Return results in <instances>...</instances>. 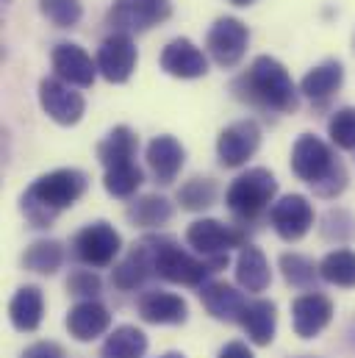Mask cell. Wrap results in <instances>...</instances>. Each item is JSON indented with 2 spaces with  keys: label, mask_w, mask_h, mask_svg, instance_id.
Instances as JSON below:
<instances>
[{
  "label": "cell",
  "mask_w": 355,
  "mask_h": 358,
  "mask_svg": "<svg viewBox=\"0 0 355 358\" xmlns=\"http://www.w3.org/2000/svg\"><path fill=\"white\" fill-rule=\"evenodd\" d=\"M128 220L139 228H161L173 220V203L161 194H145L131 203Z\"/></svg>",
  "instance_id": "83f0119b"
},
{
  "label": "cell",
  "mask_w": 355,
  "mask_h": 358,
  "mask_svg": "<svg viewBox=\"0 0 355 358\" xmlns=\"http://www.w3.org/2000/svg\"><path fill=\"white\" fill-rule=\"evenodd\" d=\"M219 358H256V356H253V350L245 342H228L219 350Z\"/></svg>",
  "instance_id": "74e56055"
},
{
  "label": "cell",
  "mask_w": 355,
  "mask_h": 358,
  "mask_svg": "<svg viewBox=\"0 0 355 358\" xmlns=\"http://www.w3.org/2000/svg\"><path fill=\"white\" fill-rule=\"evenodd\" d=\"M89 178L81 170H53L42 178H36L22 194V214L34 228H50L53 220L75 206L81 194L87 192Z\"/></svg>",
  "instance_id": "6da1fadb"
},
{
  "label": "cell",
  "mask_w": 355,
  "mask_h": 358,
  "mask_svg": "<svg viewBox=\"0 0 355 358\" xmlns=\"http://www.w3.org/2000/svg\"><path fill=\"white\" fill-rule=\"evenodd\" d=\"M147 239H150L153 256H156V275H161L170 283L203 286L211 272H219L228 264V256H222V259H194L170 236H147Z\"/></svg>",
  "instance_id": "277c9868"
},
{
  "label": "cell",
  "mask_w": 355,
  "mask_h": 358,
  "mask_svg": "<svg viewBox=\"0 0 355 358\" xmlns=\"http://www.w3.org/2000/svg\"><path fill=\"white\" fill-rule=\"evenodd\" d=\"M108 325H111V314L97 300H81L67 314V331L78 342H92V339L103 336L108 331Z\"/></svg>",
  "instance_id": "ffe728a7"
},
{
  "label": "cell",
  "mask_w": 355,
  "mask_h": 358,
  "mask_svg": "<svg viewBox=\"0 0 355 358\" xmlns=\"http://www.w3.org/2000/svg\"><path fill=\"white\" fill-rule=\"evenodd\" d=\"M277 194V180L264 167H253L247 173H242L225 192V203L231 208V214L239 222H256L264 211H269L272 200Z\"/></svg>",
  "instance_id": "5b68a950"
},
{
  "label": "cell",
  "mask_w": 355,
  "mask_h": 358,
  "mask_svg": "<svg viewBox=\"0 0 355 358\" xmlns=\"http://www.w3.org/2000/svg\"><path fill=\"white\" fill-rule=\"evenodd\" d=\"M39 11L56 25V28H75L84 17L81 0H39Z\"/></svg>",
  "instance_id": "836d02e7"
},
{
  "label": "cell",
  "mask_w": 355,
  "mask_h": 358,
  "mask_svg": "<svg viewBox=\"0 0 355 358\" xmlns=\"http://www.w3.org/2000/svg\"><path fill=\"white\" fill-rule=\"evenodd\" d=\"M236 280L245 292H264L272 280V272H269V264H266L264 253L253 245H245L239 250V259H236Z\"/></svg>",
  "instance_id": "d4e9b609"
},
{
  "label": "cell",
  "mask_w": 355,
  "mask_h": 358,
  "mask_svg": "<svg viewBox=\"0 0 355 358\" xmlns=\"http://www.w3.org/2000/svg\"><path fill=\"white\" fill-rule=\"evenodd\" d=\"M139 317L153 325H183L189 317V306L173 292H145L136 303Z\"/></svg>",
  "instance_id": "e0dca14e"
},
{
  "label": "cell",
  "mask_w": 355,
  "mask_h": 358,
  "mask_svg": "<svg viewBox=\"0 0 355 358\" xmlns=\"http://www.w3.org/2000/svg\"><path fill=\"white\" fill-rule=\"evenodd\" d=\"M200 300H203L205 311H208L214 320H225V322H242V314H245V308H247L245 294L236 292V289L228 286V283H219V280L203 283V286H200Z\"/></svg>",
  "instance_id": "d6986e66"
},
{
  "label": "cell",
  "mask_w": 355,
  "mask_h": 358,
  "mask_svg": "<svg viewBox=\"0 0 355 358\" xmlns=\"http://www.w3.org/2000/svg\"><path fill=\"white\" fill-rule=\"evenodd\" d=\"M42 311H45V297H42V289L39 286H22L11 303H8V317H11V325L22 334H31L39 328L42 322Z\"/></svg>",
  "instance_id": "7402d4cb"
},
{
  "label": "cell",
  "mask_w": 355,
  "mask_h": 358,
  "mask_svg": "<svg viewBox=\"0 0 355 358\" xmlns=\"http://www.w3.org/2000/svg\"><path fill=\"white\" fill-rule=\"evenodd\" d=\"M173 3L170 0H114L106 22L114 28V34H142L153 25H161L170 20Z\"/></svg>",
  "instance_id": "8992f818"
},
{
  "label": "cell",
  "mask_w": 355,
  "mask_h": 358,
  "mask_svg": "<svg viewBox=\"0 0 355 358\" xmlns=\"http://www.w3.org/2000/svg\"><path fill=\"white\" fill-rule=\"evenodd\" d=\"M25 267L31 272H39V275H53L56 269L64 264V248L61 242L56 239H42V242H34L25 256H22Z\"/></svg>",
  "instance_id": "f1b7e54d"
},
{
  "label": "cell",
  "mask_w": 355,
  "mask_h": 358,
  "mask_svg": "<svg viewBox=\"0 0 355 358\" xmlns=\"http://www.w3.org/2000/svg\"><path fill=\"white\" fill-rule=\"evenodd\" d=\"M22 358H64V353H61V348L53 345V342H36V345H31V348L25 350Z\"/></svg>",
  "instance_id": "8d00e7d4"
},
{
  "label": "cell",
  "mask_w": 355,
  "mask_h": 358,
  "mask_svg": "<svg viewBox=\"0 0 355 358\" xmlns=\"http://www.w3.org/2000/svg\"><path fill=\"white\" fill-rule=\"evenodd\" d=\"M269 222L283 242H297L314 225V206L303 194H286L277 203H272Z\"/></svg>",
  "instance_id": "8fae6325"
},
{
  "label": "cell",
  "mask_w": 355,
  "mask_h": 358,
  "mask_svg": "<svg viewBox=\"0 0 355 358\" xmlns=\"http://www.w3.org/2000/svg\"><path fill=\"white\" fill-rule=\"evenodd\" d=\"M247 42L250 31L236 17H219L205 36V48L219 67H236L247 53Z\"/></svg>",
  "instance_id": "ba28073f"
},
{
  "label": "cell",
  "mask_w": 355,
  "mask_h": 358,
  "mask_svg": "<svg viewBox=\"0 0 355 358\" xmlns=\"http://www.w3.org/2000/svg\"><path fill=\"white\" fill-rule=\"evenodd\" d=\"M342 81H345V67H342L339 62H325V64L314 67V70L303 78L300 92H303L308 100H314V103H325L333 92H339Z\"/></svg>",
  "instance_id": "484cf974"
},
{
  "label": "cell",
  "mask_w": 355,
  "mask_h": 358,
  "mask_svg": "<svg viewBox=\"0 0 355 358\" xmlns=\"http://www.w3.org/2000/svg\"><path fill=\"white\" fill-rule=\"evenodd\" d=\"M328 134H331V142L342 150H355V108H339L333 114V120L328 122Z\"/></svg>",
  "instance_id": "e575fe53"
},
{
  "label": "cell",
  "mask_w": 355,
  "mask_h": 358,
  "mask_svg": "<svg viewBox=\"0 0 355 358\" xmlns=\"http://www.w3.org/2000/svg\"><path fill=\"white\" fill-rule=\"evenodd\" d=\"M186 242L203 259H222L231 248H245V234L239 228L222 225L219 220H194L186 231Z\"/></svg>",
  "instance_id": "9c48e42d"
},
{
  "label": "cell",
  "mask_w": 355,
  "mask_h": 358,
  "mask_svg": "<svg viewBox=\"0 0 355 358\" xmlns=\"http://www.w3.org/2000/svg\"><path fill=\"white\" fill-rule=\"evenodd\" d=\"M161 358H186V356H180V353H167V356H161Z\"/></svg>",
  "instance_id": "ab89813d"
},
{
  "label": "cell",
  "mask_w": 355,
  "mask_h": 358,
  "mask_svg": "<svg viewBox=\"0 0 355 358\" xmlns=\"http://www.w3.org/2000/svg\"><path fill=\"white\" fill-rule=\"evenodd\" d=\"M233 6H250V3H256V0H231Z\"/></svg>",
  "instance_id": "f35d334b"
},
{
  "label": "cell",
  "mask_w": 355,
  "mask_h": 358,
  "mask_svg": "<svg viewBox=\"0 0 355 358\" xmlns=\"http://www.w3.org/2000/svg\"><path fill=\"white\" fill-rule=\"evenodd\" d=\"M136 148H139V139L136 134L128 128V125H117L100 145H97V159L106 170L111 167H119V164H131L133 156H136Z\"/></svg>",
  "instance_id": "603a6c76"
},
{
  "label": "cell",
  "mask_w": 355,
  "mask_h": 358,
  "mask_svg": "<svg viewBox=\"0 0 355 358\" xmlns=\"http://www.w3.org/2000/svg\"><path fill=\"white\" fill-rule=\"evenodd\" d=\"M39 103L45 114L59 125H75L87 111V100L81 97V92L70 90V84H64L61 78H45L39 84Z\"/></svg>",
  "instance_id": "4fadbf2b"
},
{
  "label": "cell",
  "mask_w": 355,
  "mask_h": 358,
  "mask_svg": "<svg viewBox=\"0 0 355 358\" xmlns=\"http://www.w3.org/2000/svg\"><path fill=\"white\" fill-rule=\"evenodd\" d=\"M100 278L94 275V272H89V269H75L73 275H70V280H67V289H70V294H75V297H89V300H94V294L100 292Z\"/></svg>",
  "instance_id": "d590c367"
},
{
  "label": "cell",
  "mask_w": 355,
  "mask_h": 358,
  "mask_svg": "<svg viewBox=\"0 0 355 358\" xmlns=\"http://www.w3.org/2000/svg\"><path fill=\"white\" fill-rule=\"evenodd\" d=\"M331 320H333V303L325 294L311 292L291 303V322H294V334L300 339L319 336Z\"/></svg>",
  "instance_id": "9a60e30c"
},
{
  "label": "cell",
  "mask_w": 355,
  "mask_h": 358,
  "mask_svg": "<svg viewBox=\"0 0 355 358\" xmlns=\"http://www.w3.org/2000/svg\"><path fill=\"white\" fill-rule=\"evenodd\" d=\"M233 94L250 106L269 111H297L294 81L286 67L272 56H259L250 70L233 81Z\"/></svg>",
  "instance_id": "7a4b0ae2"
},
{
  "label": "cell",
  "mask_w": 355,
  "mask_h": 358,
  "mask_svg": "<svg viewBox=\"0 0 355 358\" xmlns=\"http://www.w3.org/2000/svg\"><path fill=\"white\" fill-rule=\"evenodd\" d=\"M145 180V173L131 162V164H119V167H111L106 170V178H103V186L111 197H131Z\"/></svg>",
  "instance_id": "d6a6232c"
},
{
  "label": "cell",
  "mask_w": 355,
  "mask_h": 358,
  "mask_svg": "<svg viewBox=\"0 0 355 358\" xmlns=\"http://www.w3.org/2000/svg\"><path fill=\"white\" fill-rule=\"evenodd\" d=\"M53 70H56V78H61L64 84L89 90L97 76V62L89 59L84 48L61 42L53 48Z\"/></svg>",
  "instance_id": "5bb4252c"
},
{
  "label": "cell",
  "mask_w": 355,
  "mask_h": 358,
  "mask_svg": "<svg viewBox=\"0 0 355 358\" xmlns=\"http://www.w3.org/2000/svg\"><path fill=\"white\" fill-rule=\"evenodd\" d=\"M139 53L128 34H111L97 48V73L111 84H125L136 70Z\"/></svg>",
  "instance_id": "30bf717a"
},
{
  "label": "cell",
  "mask_w": 355,
  "mask_h": 358,
  "mask_svg": "<svg viewBox=\"0 0 355 358\" xmlns=\"http://www.w3.org/2000/svg\"><path fill=\"white\" fill-rule=\"evenodd\" d=\"M147 350V336L136 325H119L103 342L100 358H142Z\"/></svg>",
  "instance_id": "4316f807"
},
{
  "label": "cell",
  "mask_w": 355,
  "mask_h": 358,
  "mask_svg": "<svg viewBox=\"0 0 355 358\" xmlns=\"http://www.w3.org/2000/svg\"><path fill=\"white\" fill-rule=\"evenodd\" d=\"M122 250V236L114 231V225L108 222H92L87 228H81L73 239V256L87 264V267H108L114 264V259Z\"/></svg>",
  "instance_id": "52a82bcc"
},
{
  "label": "cell",
  "mask_w": 355,
  "mask_h": 358,
  "mask_svg": "<svg viewBox=\"0 0 355 358\" xmlns=\"http://www.w3.org/2000/svg\"><path fill=\"white\" fill-rule=\"evenodd\" d=\"M280 269H283V278L297 289H311V286H317V278H322L319 267L300 253H283Z\"/></svg>",
  "instance_id": "4dcf8cb0"
},
{
  "label": "cell",
  "mask_w": 355,
  "mask_h": 358,
  "mask_svg": "<svg viewBox=\"0 0 355 358\" xmlns=\"http://www.w3.org/2000/svg\"><path fill=\"white\" fill-rule=\"evenodd\" d=\"M150 275H156V256L150 239H142L139 245L131 248V253L114 267V286L122 292H131L142 286Z\"/></svg>",
  "instance_id": "ac0fdd59"
},
{
  "label": "cell",
  "mask_w": 355,
  "mask_h": 358,
  "mask_svg": "<svg viewBox=\"0 0 355 358\" xmlns=\"http://www.w3.org/2000/svg\"><path fill=\"white\" fill-rule=\"evenodd\" d=\"M214 200H217V183L211 178H191L178 189V203L186 211H203L214 206Z\"/></svg>",
  "instance_id": "1f68e13d"
},
{
  "label": "cell",
  "mask_w": 355,
  "mask_h": 358,
  "mask_svg": "<svg viewBox=\"0 0 355 358\" xmlns=\"http://www.w3.org/2000/svg\"><path fill=\"white\" fill-rule=\"evenodd\" d=\"M245 334L250 336V342L256 345H269L275 339V325H277V308L272 300H253L247 303L245 314H242V322Z\"/></svg>",
  "instance_id": "cb8c5ba5"
},
{
  "label": "cell",
  "mask_w": 355,
  "mask_h": 358,
  "mask_svg": "<svg viewBox=\"0 0 355 358\" xmlns=\"http://www.w3.org/2000/svg\"><path fill=\"white\" fill-rule=\"evenodd\" d=\"M291 170L305 180L319 197H336L347 186L345 164L333 156V150L314 134H303L291 148Z\"/></svg>",
  "instance_id": "3957f363"
},
{
  "label": "cell",
  "mask_w": 355,
  "mask_h": 358,
  "mask_svg": "<svg viewBox=\"0 0 355 358\" xmlns=\"http://www.w3.org/2000/svg\"><path fill=\"white\" fill-rule=\"evenodd\" d=\"M161 70L173 78H203L208 73V59L194 42L178 36L161 53Z\"/></svg>",
  "instance_id": "2e32d148"
},
{
  "label": "cell",
  "mask_w": 355,
  "mask_h": 358,
  "mask_svg": "<svg viewBox=\"0 0 355 358\" xmlns=\"http://www.w3.org/2000/svg\"><path fill=\"white\" fill-rule=\"evenodd\" d=\"M261 145V128L256 120H239L228 125L217 139V156L222 167H242L256 156Z\"/></svg>",
  "instance_id": "7c38bea8"
},
{
  "label": "cell",
  "mask_w": 355,
  "mask_h": 358,
  "mask_svg": "<svg viewBox=\"0 0 355 358\" xmlns=\"http://www.w3.org/2000/svg\"><path fill=\"white\" fill-rule=\"evenodd\" d=\"M183 162H186V150L175 136L164 134L147 145V164H150L159 183H173L178 178V173L183 170Z\"/></svg>",
  "instance_id": "44dd1931"
},
{
  "label": "cell",
  "mask_w": 355,
  "mask_h": 358,
  "mask_svg": "<svg viewBox=\"0 0 355 358\" xmlns=\"http://www.w3.org/2000/svg\"><path fill=\"white\" fill-rule=\"evenodd\" d=\"M322 280L342 286V289H353L355 286V253L353 250H333L322 259L319 264Z\"/></svg>",
  "instance_id": "f546056e"
}]
</instances>
